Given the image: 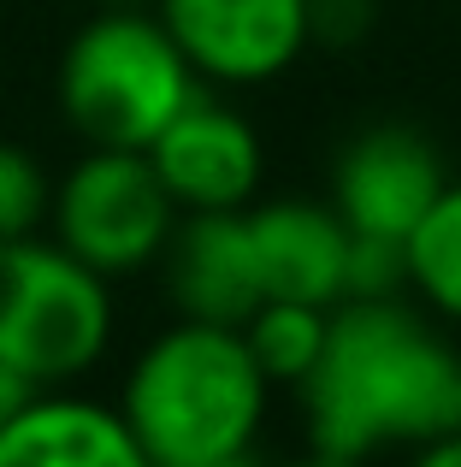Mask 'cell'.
Returning a JSON list of instances; mask_svg holds the SVG:
<instances>
[{
  "label": "cell",
  "mask_w": 461,
  "mask_h": 467,
  "mask_svg": "<svg viewBox=\"0 0 461 467\" xmlns=\"http://www.w3.org/2000/svg\"><path fill=\"white\" fill-rule=\"evenodd\" d=\"M154 12L196 78L225 89L284 78L313 42L308 0H154Z\"/></svg>",
  "instance_id": "8992f818"
},
{
  "label": "cell",
  "mask_w": 461,
  "mask_h": 467,
  "mask_svg": "<svg viewBox=\"0 0 461 467\" xmlns=\"http://www.w3.org/2000/svg\"><path fill=\"white\" fill-rule=\"evenodd\" d=\"M313 12V42H355V36H367L373 12H379V0H308Z\"/></svg>",
  "instance_id": "9a60e30c"
},
{
  "label": "cell",
  "mask_w": 461,
  "mask_h": 467,
  "mask_svg": "<svg viewBox=\"0 0 461 467\" xmlns=\"http://www.w3.org/2000/svg\"><path fill=\"white\" fill-rule=\"evenodd\" d=\"M178 467H254V456H230V462H178Z\"/></svg>",
  "instance_id": "d6986e66"
},
{
  "label": "cell",
  "mask_w": 461,
  "mask_h": 467,
  "mask_svg": "<svg viewBox=\"0 0 461 467\" xmlns=\"http://www.w3.org/2000/svg\"><path fill=\"white\" fill-rule=\"evenodd\" d=\"M444 183L450 166L420 125H367L332 166V207L355 237L408 243Z\"/></svg>",
  "instance_id": "52a82bcc"
},
{
  "label": "cell",
  "mask_w": 461,
  "mask_h": 467,
  "mask_svg": "<svg viewBox=\"0 0 461 467\" xmlns=\"http://www.w3.org/2000/svg\"><path fill=\"white\" fill-rule=\"evenodd\" d=\"M296 390L313 450L349 462L408 456L461 426V349L408 296L337 302L325 355Z\"/></svg>",
  "instance_id": "6da1fadb"
},
{
  "label": "cell",
  "mask_w": 461,
  "mask_h": 467,
  "mask_svg": "<svg viewBox=\"0 0 461 467\" xmlns=\"http://www.w3.org/2000/svg\"><path fill=\"white\" fill-rule=\"evenodd\" d=\"M403 467H461V426L444 432V438H432V444H420V450H408Z\"/></svg>",
  "instance_id": "2e32d148"
},
{
  "label": "cell",
  "mask_w": 461,
  "mask_h": 467,
  "mask_svg": "<svg viewBox=\"0 0 461 467\" xmlns=\"http://www.w3.org/2000/svg\"><path fill=\"white\" fill-rule=\"evenodd\" d=\"M408 290L444 326H461V178L444 183L426 219L408 231Z\"/></svg>",
  "instance_id": "7c38bea8"
},
{
  "label": "cell",
  "mask_w": 461,
  "mask_h": 467,
  "mask_svg": "<svg viewBox=\"0 0 461 467\" xmlns=\"http://www.w3.org/2000/svg\"><path fill=\"white\" fill-rule=\"evenodd\" d=\"M30 397H36V385L18 373V367H6V361H0V426H6V420H12V414H18Z\"/></svg>",
  "instance_id": "e0dca14e"
},
{
  "label": "cell",
  "mask_w": 461,
  "mask_h": 467,
  "mask_svg": "<svg viewBox=\"0 0 461 467\" xmlns=\"http://www.w3.org/2000/svg\"><path fill=\"white\" fill-rule=\"evenodd\" d=\"M160 278H166L172 308L184 319L242 326L266 302L249 207H230V213H184L172 225L166 254H160Z\"/></svg>",
  "instance_id": "9c48e42d"
},
{
  "label": "cell",
  "mask_w": 461,
  "mask_h": 467,
  "mask_svg": "<svg viewBox=\"0 0 461 467\" xmlns=\"http://www.w3.org/2000/svg\"><path fill=\"white\" fill-rule=\"evenodd\" d=\"M47 207H54L47 166L18 142H0V243L36 237L47 225Z\"/></svg>",
  "instance_id": "5bb4252c"
},
{
  "label": "cell",
  "mask_w": 461,
  "mask_h": 467,
  "mask_svg": "<svg viewBox=\"0 0 461 467\" xmlns=\"http://www.w3.org/2000/svg\"><path fill=\"white\" fill-rule=\"evenodd\" d=\"M160 171L166 195L178 213H230V207H254L266 171L261 130L237 113V107L213 101V95H190L184 113L142 149Z\"/></svg>",
  "instance_id": "ba28073f"
},
{
  "label": "cell",
  "mask_w": 461,
  "mask_h": 467,
  "mask_svg": "<svg viewBox=\"0 0 461 467\" xmlns=\"http://www.w3.org/2000/svg\"><path fill=\"white\" fill-rule=\"evenodd\" d=\"M95 6H154V0H95Z\"/></svg>",
  "instance_id": "ffe728a7"
},
{
  "label": "cell",
  "mask_w": 461,
  "mask_h": 467,
  "mask_svg": "<svg viewBox=\"0 0 461 467\" xmlns=\"http://www.w3.org/2000/svg\"><path fill=\"white\" fill-rule=\"evenodd\" d=\"M325 331H332V308H313V302H284L266 296L261 308L242 319V337H249L254 361L272 385L296 390L313 373V361L325 355Z\"/></svg>",
  "instance_id": "4fadbf2b"
},
{
  "label": "cell",
  "mask_w": 461,
  "mask_h": 467,
  "mask_svg": "<svg viewBox=\"0 0 461 467\" xmlns=\"http://www.w3.org/2000/svg\"><path fill=\"white\" fill-rule=\"evenodd\" d=\"M261 467V462H254ZM272 467H367V462H349V456H332V450H313L308 444V456H296V462H272Z\"/></svg>",
  "instance_id": "ac0fdd59"
},
{
  "label": "cell",
  "mask_w": 461,
  "mask_h": 467,
  "mask_svg": "<svg viewBox=\"0 0 461 467\" xmlns=\"http://www.w3.org/2000/svg\"><path fill=\"white\" fill-rule=\"evenodd\" d=\"M113 343V278L54 237L0 243V361L36 390L83 379Z\"/></svg>",
  "instance_id": "277c9868"
},
{
  "label": "cell",
  "mask_w": 461,
  "mask_h": 467,
  "mask_svg": "<svg viewBox=\"0 0 461 467\" xmlns=\"http://www.w3.org/2000/svg\"><path fill=\"white\" fill-rule=\"evenodd\" d=\"M0 467H154L118 402L54 385L0 426Z\"/></svg>",
  "instance_id": "30bf717a"
},
{
  "label": "cell",
  "mask_w": 461,
  "mask_h": 467,
  "mask_svg": "<svg viewBox=\"0 0 461 467\" xmlns=\"http://www.w3.org/2000/svg\"><path fill=\"white\" fill-rule=\"evenodd\" d=\"M272 379L261 373L242 326H208L178 314L130 361L118 414L154 467L254 456Z\"/></svg>",
  "instance_id": "7a4b0ae2"
},
{
  "label": "cell",
  "mask_w": 461,
  "mask_h": 467,
  "mask_svg": "<svg viewBox=\"0 0 461 467\" xmlns=\"http://www.w3.org/2000/svg\"><path fill=\"white\" fill-rule=\"evenodd\" d=\"M249 231H254V254H261L266 296L313 302V308H337L343 302L349 225L337 219L332 202L278 195V202L249 207Z\"/></svg>",
  "instance_id": "8fae6325"
},
{
  "label": "cell",
  "mask_w": 461,
  "mask_h": 467,
  "mask_svg": "<svg viewBox=\"0 0 461 467\" xmlns=\"http://www.w3.org/2000/svg\"><path fill=\"white\" fill-rule=\"evenodd\" d=\"M178 202L142 149H89L66 178H54L47 225L101 278H130L160 266L178 225Z\"/></svg>",
  "instance_id": "5b68a950"
},
{
  "label": "cell",
  "mask_w": 461,
  "mask_h": 467,
  "mask_svg": "<svg viewBox=\"0 0 461 467\" xmlns=\"http://www.w3.org/2000/svg\"><path fill=\"white\" fill-rule=\"evenodd\" d=\"M201 89L154 6H101L59 54V113L89 149H149Z\"/></svg>",
  "instance_id": "3957f363"
}]
</instances>
